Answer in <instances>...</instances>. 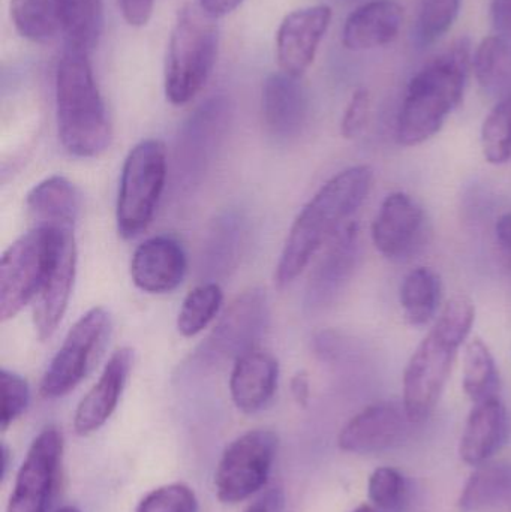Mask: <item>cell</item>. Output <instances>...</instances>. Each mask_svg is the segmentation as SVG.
<instances>
[{"label": "cell", "mask_w": 511, "mask_h": 512, "mask_svg": "<svg viewBox=\"0 0 511 512\" xmlns=\"http://www.w3.org/2000/svg\"><path fill=\"white\" fill-rule=\"evenodd\" d=\"M374 171L368 165L347 168L330 179L303 207L276 265L279 288L291 285L315 254L333 239L371 192Z\"/></svg>", "instance_id": "6da1fadb"}, {"label": "cell", "mask_w": 511, "mask_h": 512, "mask_svg": "<svg viewBox=\"0 0 511 512\" xmlns=\"http://www.w3.org/2000/svg\"><path fill=\"white\" fill-rule=\"evenodd\" d=\"M470 63L471 44L462 38L414 75L396 123L401 146H419L441 131L461 104Z\"/></svg>", "instance_id": "7a4b0ae2"}, {"label": "cell", "mask_w": 511, "mask_h": 512, "mask_svg": "<svg viewBox=\"0 0 511 512\" xmlns=\"http://www.w3.org/2000/svg\"><path fill=\"white\" fill-rule=\"evenodd\" d=\"M474 318L476 309L470 298H452L411 355L404 373L402 403L413 423L425 421L437 406L459 348L470 336Z\"/></svg>", "instance_id": "3957f363"}, {"label": "cell", "mask_w": 511, "mask_h": 512, "mask_svg": "<svg viewBox=\"0 0 511 512\" xmlns=\"http://www.w3.org/2000/svg\"><path fill=\"white\" fill-rule=\"evenodd\" d=\"M56 116L66 152L96 158L111 143V123L89 53L66 48L56 71Z\"/></svg>", "instance_id": "277c9868"}, {"label": "cell", "mask_w": 511, "mask_h": 512, "mask_svg": "<svg viewBox=\"0 0 511 512\" xmlns=\"http://www.w3.org/2000/svg\"><path fill=\"white\" fill-rule=\"evenodd\" d=\"M216 18L200 5L183 6L174 21L165 63V96L173 105L191 102L203 90L218 59Z\"/></svg>", "instance_id": "5b68a950"}, {"label": "cell", "mask_w": 511, "mask_h": 512, "mask_svg": "<svg viewBox=\"0 0 511 512\" xmlns=\"http://www.w3.org/2000/svg\"><path fill=\"white\" fill-rule=\"evenodd\" d=\"M62 230L36 225L3 252L0 261L2 322L15 318L41 294L59 252Z\"/></svg>", "instance_id": "8992f818"}, {"label": "cell", "mask_w": 511, "mask_h": 512, "mask_svg": "<svg viewBox=\"0 0 511 512\" xmlns=\"http://www.w3.org/2000/svg\"><path fill=\"white\" fill-rule=\"evenodd\" d=\"M168 176L167 149L149 138L126 156L117 195V230L123 239H134L153 221Z\"/></svg>", "instance_id": "52a82bcc"}, {"label": "cell", "mask_w": 511, "mask_h": 512, "mask_svg": "<svg viewBox=\"0 0 511 512\" xmlns=\"http://www.w3.org/2000/svg\"><path fill=\"white\" fill-rule=\"evenodd\" d=\"M233 122V104L215 95L198 105L180 126L174 147V185L179 192L195 191L206 179Z\"/></svg>", "instance_id": "ba28073f"}, {"label": "cell", "mask_w": 511, "mask_h": 512, "mask_svg": "<svg viewBox=\"0 0 511 512\" xmlns=\"http://www.w3.org/2000/svg\"><path fill=\"white\" fill-rule=\"evenodd\" d=\"M111 334V316L104 307L84 313L66 334L62 346L42 376L44 399L65 397L78 387L104 354Z\"/></svg>", "instance_id": "9c48e42d"}, {"label": "cell", "mask_w": 511, "mask_h": 512, "mask_svg": "<svg viewBox=\"0 0 511 512\" xmlns=\"http://www.w3.org/2000/svg\"><path fill=\"white\" fill-rule=\"evenodd\" d=\"M269 324L270 306L266 291L248 289L228 306L212 333L192 355V361L200 367L236 361L258 348Z\"/></svg>", "instance_id": "30bf717a"}, {"label": "cell", "mask_w": 511, "mask_h": 512, "mask_svg": "<svg viewBox=\"0 0 511 512\" xmlns=\"http://www.w3.org/2000/svg\"><path fill=\"white\" fill-rule=\"evenodd\" d=\"M278 435L257 429L234 439L219 460L215 472V490L224 504L246 501L266 486L278 453Z\"/></svg>", "instance_id": "8fae6325"}, {"label": "cell", "mask_w": 511, "mask_h": 512, "mask_svg": "<svg viewBox=\"0 0 511 512\" xmlns=\"http://www.w3.org/2000/svg\"><path fill=\"white\" fill-rule=\"evenodd\" d=\"M63 435L48 426L33 439L18 469L6 512H48L56 496L62 469Z\"/></svg>", "instance_id": "7c38bea8"}, {"label": "cell", "mask_w": 511, "mask_h": 512, "mask_svg": "<svg viewBox=\"0 0 511 512\" xmlns=\"http://www.w3.org/2000/svg\"><path fill=\"white\" fill-rule=\"evenodd\" d=\"M360 251L359 227L350 222L330 240V245L309 277L303 301L306 312L315 315L329 309L338 300L356 271Z\"/></svg>", "instance_id": "4fadbf2b"}, {"label": "cell", "mask_w": 511, "mask_h": 512, "mask_svg": "<svg viewBox=\"0 0 511 512\" xmlns=\"http://www.w3.org/2000/svg\"><path fill=\"white\" fill-rule=\"evenodd\" d=\"M332 21L329 5L306 6L290 12L276 33V59L279 69L302 78L311 68L318 47Z\"/></svg>", "instance_id": "5bb4252c"}, {"label": "cell", "mask_w": 511, "mask_h": 512, "mask_svg": "<svg viewBox=\"0 0 511 512\" xmlns=\"http://www.w3.org/2000/svg\"><path fill=\"white\" fill-rule=\"evenodd\" d=\"M411 424L404 403H374L345 424L339 448L353 454L384 453L404 441Z\"/></svg>", "instance_id": "9a60e30c"}, {"label": "cell", "mask_w": 511, "mask_h": 512, "mask_svg": "<svg viewBox=\"0 0 511 512\" xmlns=\"http://www.w3.org/2000/svg\"><path fill=\"white\" fill-rule=\"evenodd\" d=\"M425 234V212L404 192L390 194L381 204L372 224L375 248L393 261H402L413 255L422 246Z\"/></svg>", "instance_id": "2e32d148"}, {"label": "cell", "mask_w": 511, "mask_h": 512, "mask_svg": "<svg viewBox=\"0 0 511 512\" xmlns=\"http://www.w3.org/2000/svg\"><path fill=\"white\" fill-rule=\"evenodd\" d=\"M188 258L179 240L156 236L135 249L131 259V277L138 289L147 294H167L185 279Z\"/></svg>", "instance_id": "e0dca14e"}, {"label": "cell", "mask_w": 511, "mask_h": 512, "mask_svg": "<svg viewBox=\"0 0 511 512\" xmlns=\"http://www.w3.org/2000/svg\"><path fill=\"white\" fill-rule=\"evenodd\" d=\"M77 274V243L74 228L62 230L59 252L51 268L50 276L36 298L33 324L41 340L50 339L62 322L71 300Z\"/></svg>", "instance_id": "ac0fdd59"}, {"label": "cell", "mask_w": 511, "mask_h": 512, "mask_svg": "<svg viewBox=\"0 0 511 512\" xmlns=\"http://www.w3.org/2000/svg\"><path fill=\"white\" fill-rule=\"evenodd\" d=\"M264 126L279 141L296 138L308 119V96L300 78L279 71L269 75L261 93Z\"/></svg>", "instance_id": "d6986e66"}, {"label": "cell", "mask_w": 511, "mask_h": 512, "mask_svg": "<svg viewBox=\"0 0 511 512\" xmlns=\"http://www.w3.org/2000/svg\"><path fill=\"white\" fill-rule=\"evenodd\" d=\"M132 358L134 354L129 348L119 349L111 355L98 382L78 403L74 415V430L77 435H92L110 420L125 390Z\"/></svg>", "instance_id": "ffe728a7"}, {"label": "cell", "mask_w": 511, "mask_h": 512, "mask_svg": "<svg viewBox=\"0 0 511 512\" xmlns=\"http://www.w3.org/2000/svg\"><path fill=\"white\" fill-rule=\"evenodd\" d=\"M510 432L509 411L498 397L476 403L462 433L461 459L476 468L485 465L507 444Z\"/></svg>", "instance_id": "44dd1931"}, {"label": "cell", "mask_w": 511, "mask_h": 512, "mask_svg": "<svg viewBox=\"0 0 511 512\" xmlns=\"http://www.w3.org/2000/svg\"><path fill=\"white\" fill-rule=\"evenodd\" d=\"M278 360L269 352L254 349L234 361L230 391L234 405L245 414L263 411L278 388Z\"/></svg>", "instance_id": "7402d4cb"}, {"label": "cell", "mask_w": 511, "mask_h": 512, "mask_svg": "<svg viewBox=\"0 0 511 512\" xmlns=\"http://www.w3.org/2000/svg\"><path fill=\"white\" fill-rule=\"evenodd\" d=\"M404 9L396 0H371L351 12L342 29V44L353 51L374 50L398 38Z\"/></svg>", "instance_id": "603a6c76"}, {"label": "cell", "mask_w": 511, "mask_h": 512, "mask_svg": "<svg viewBox=\"0 0 511 512\" xmlns=\"http://www.w3.org/2000/svg\"><path fill=\"white\" fill-rule=\"evenodd\" d=\"M245 218L239 212L221 213L210 225L201 249V273L209 282L230 276L236 270L245 246Z\"/></svg>", "instance_id": "cb8c5ba5"}, {"label": "cell", "mask_w": 511, "mask_h": 512, "mask_svg": "<svg viewBox=\"0 0 511 512\" xmlns=\"http://www.w3.org/2000/svg\"><path fill=\"white\" fill-rule=\"evenodd\" d=\"M26 204L38 225L74 228L80 213V194L65 177L51 176L29 192Z\"/></svg>", "instance_id": "d4e9b609"}, {"label": "cell", "mask_w": 511, "mask_h": 512, "mask_svg": "<svg viewBox=\"0 0 511 512\" xmlns=\"http://www.w3.org/2000/svg\"><path fill=\"white\" fill-rule=\"evenodd\" d=\"M12 24L23 38L48 42L68 26L69 0H11Z\"/></svg>", "instance_id": "484cf974"}, {"label": "cell", "mask_w": 511, "mask_h": 512, "mask_svg": "<svg viewBox=\"0 0 511 512\" xmlns=\"http://www.w3.org/2000/svg\"><path fill=\"white\" fill-rule=\"evenodd\" d=\"M511 504V463L477 466L458 499L461 512H491Z\"/></svg>", "instance_id": "4316f807"}, {"label": "cell", "mask_w": 511, "mask_h": 512, "mask_svg": "<svg viewBox=\"0 0 511 512\" xmlns=\"http://www.w3.org/2000/svg\"><path fill=\"white\" fill-rule=\"evenodd\" d=\"M441 291L440 276L431 268L410 271L401 286V306L408 324L414 327L429 324L437 315Z\"/></svg>", "instance_id": "83f0119b"}, {"label": "cell", "mask_w": 511, "mask_h": 512, "mask_svg": "<svg viewBox=\"0 0 511 512\" xmlns=\"http://www.w3.org/2000/svg\"><path fill=\"white\" fill-rule=\"evenodd\" d=\"M473 68L477 81L489 95L501 98L511 93V41L503 36H489L474 53Z\"/></svg>", "instance_id": "f1b7e54d"}, {"label": "cell", "mask_w": 511, "mask_h": 512, "mask_svg": "<svg viewBox=\"0 0 511 512\" xmlns=\"http://www.w3.org/2000/svg\"><path fill=\"white\" fill-rule=\"evenodd\" d=\"M464 390L476 403L498 397L500 375L488 346L480 339L471 340L465 349Z\"/></svg>", "instance_id": "f546056e"}, {"label": "cell", "mask_w": 511, "mask_h": 512, "mask_svg": "<svg viewBox=\"0 0 511 512\" xmlns=\"http://www.w3.org/2000/svg\"><path fill=\"white\" fill-rule=\"evenodd\" d=\"M224 294L218 282H206L192 289L180 307L177 330L183 337H194L218 316Z\"/></svg>", "instance_id": "4dcf8cb0"}, {"label": "cell", "mask_w": 511, "mask_h": 512, "mask_svg": "<svg viewBox=\"0 0 511 512\" xmlns=\"http://www.w3.org/2000/svg\"><path fill=\"white\" fill-rule=\"evenodd\" d=\"M104 32V0H69L66 48L90 53Z\"/></svg>", "instance_id": "1f68e13d"}, {"label": "cell", "mask_w": 511, "mask_h": 512, "mask_svg": "<svg viewBox=\"0 0 511 512\" xmlns=\"http://www.w3.org/2000/svg\"><path fill=\"white\" fill-rule=\"evenodd\" d=\"M482 147L491 164H504L511 158V93L501 98L486 117L482 128Z\"/></svg>", "instance_id": "d6a6232c"}, {"label": "cell", "mask_w": 511, "mask_h": 512, "mask_svg": "<svg viewBox=\"0 0 511 512\" xmlns=\"http://www.w3.org/2000/svg\"><path fill=\"white\" fill-rule=\"evenodd\" d=\"M369 499L381 512H404L410 504V484L395 468H378L369 478Z\"/></svg>", "instance_id": "836d02e7"}, {"label": "cell", "mask_w": 511, "mask_h": 512, "mask_svg": "<svg viewBox=\"0 0 511 512\" xmlns=\"http://www.w3.org/2000/svg\"><path fill=\"white\" fill-rule=\"evenodd\" d=\"M461 9V0H423L416 24V38L422 45L434 44L446 35Z\"/></svg>", "instance_id": "e575fe53"}, {"label": "cell", "mask_w": 511, "mask_h": 512, "mask_svg": "<svg viewBox=\"0 0 511 512\" xmlns=\"http://www.w3.org/2000/svg\"><path fill=\"white\" fill-rule=\"evenodd\" d=\"M197 495L191 487L186 484L176 483L168 486L158 487L147 493L140 504L137 512H198Z\"/></svg>", "instance_id": "d590c367"}, {"label": "cell", "mask_w": 511, "mask_h": 512, "mask_svg": "<svg viewBox=\"0 0 511 512\" xmlns=\"http://www.w3.org/2000/svg\"><path fill=\"white\" fill-rule=\"evenodd\" d=\"M0 385H2L0 429L6 432L8 427L26 412L30 403V388L26 379L6 369L0 372Z\"/></svg>", "instance_id": "8d00e7d4"}, {"label": "cell", "mask_w": 511, "mask_h": 512, "mask_svg": "<svg viewBox=\"0 0 511 512\" xmlns=\"http://www.w3.org/2000/svg\"><path fill=\"white\" fill-rule=\"evenodd\" d=\"M371 113V95L366 89H357L351 96L350 104L342 117L341 134L347 140L359 137L368 123Z\"/></svg>", "instance_id": "74e56055"}, {"label": "cell", "mask_w": 511, "mask_h": 512, "mask_svg": "<svg viewBox=\"0 0 511 512\" xmlns=\"http://www.w3.org/2000/svg\"><path fill=\"white\" fill-rule=\"evenodd\" d=\"M123 20L132 27H144L152 18L155 0H117Z\"/></svg>", "instance_id": "f35d334b"}, {"label": "cell", "mask_w": 511, "mask_h": 512, "mask_svg": "<svg viewBox=\"0 0 511 512\" xmlns=\"http://www.w3.org/2000/svg\"><path fill=\"white\" fill-rule=\"evenodd\" d=\"M491 21L497 35L511 41V0H491Z\"/></svg>", "instance_id": "ab89813d"}, {"label": "cell", "mask_w": 511, "mask_h": 512, "mask_svg": "<svg viewBox=\"0 0 511 512\" xmlns=\"http://www.w3.org/2000/svg\"><path fill=\"white\" fill-rule=\"evenodd\" d=\"M282 508H284V492L282 489H270L243 512H281Z\"/></svg>", "instance_id": "60d3db41"}, {"label": "cell", "mask_w": 511, "mask_h": 512, "mask_svg": "<svg viewBox=\"0 0 511 512\" xmlns=\"http://www.w3.org/2000/svg\"><path fill=\"white\" fill-rule=\"evenodd\" d=\"M243 0H198V5L207 12V14L212 15L213 18L225 17V15L231 14V12L236 11L240 5H242Z\"/></svg>", "instance_id": "b9f144b4"}, {"label": "cell", "mask_w": 511, "mask_h": 512, "mask_svg": "<svg viewBox=\"0 0 511 512\" xmlns=\"http://www.w3.org/2000/svg\"><path fill=\"white\" fill-rule=\"evenodd\" d=\"M291 394L297 405L306 408L311 397V384H309L308 373L297 372L291 379Z\"/></svg>", "instance_id": "7bdbcfd3"}, {"label": "cell", "mask_w": 511, "mask_h": 512, "mask_svg": "<svg viewBox=\"0 0 511 512\" xmlns=\"http://www.w3.org/2000/svg\"><path fill=\"white\" fill-rule=\"evenodd\" d=\"M338 337L333 333H323L317 340V351L324 360H335L339 354Z\"/></svg>", "instance_id": "ee69618b"}, {"label": "cell", "mask_w": 511, "mask_h": 512, "mask_svg": "<svg viewBox=\"0 0 511 512\" xmlns=\"http://www.w3.org/2000/svg\"><path fill=\"white\" fill-rule=\"evenodd\" d=\"M497 240L501 249L511 256V215H504L497 222Z\"/></svg>", "instance_id": "f6af8a7d"}, {"label": "cell", "mask_w": 511, "mask_h": 512, "mask_svg": "<svg viewBox=\"0 0 511 512\" xmlns=\"http://www.w3.org/2000/svg\"><path fill=\"white\" fill-rule=\"evenodd\" d=\"M0 453H2V480H5L6 474H8L9 468V448L6 447V444H2V448H0Z\"/></svg>", "instance_id": "bcb514c9"}, {"label": "cell", "mask_w": 511, "mask_h": 512, "mask_svg": "<svg viewBox=\"0 0 511 512\" xmlns=\"http://www.w3.org/2000/svg\"><path fill=\"white\" fill-rule=\"evenodd\" d=\"M353 512H380L375 507H371V505H360L359 508H356Z\"/></svg>", "instance_id": "7dc6e473"}, {"label": "cell", "mask_w": 511, "mask_h": 512, "mask_svg": "<svg viewBox=\"0 0 511 512\" xmlns=\"http://www.w3.org/2000/svg\"><path fill=\"white\" fill-rule=\"evenodd\" d=\"M56 512H81V511L75 507H63V508H60V510H57Z\"/></svg>", "instance_id": "c3c4849f"}]
</instances>
